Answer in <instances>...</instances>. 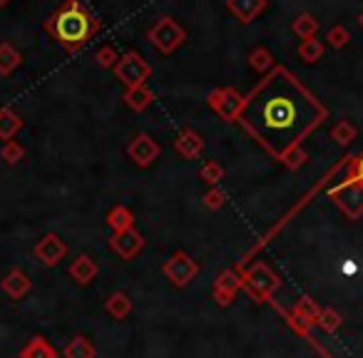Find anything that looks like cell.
<instances>
[{
  "instance_id": "cell-2",
  "label": "cell",
  "mask_w": 363,
  "mask_h": 358,
  "mask_svg": "<svg viewBox=\"0 0 363 358\" xmlns=\"http://www.w3.org/2000/svg\"><path fill=\"white\" fill-rule=\"evenodd\" d=\"M45 30L65 53L75 55L100 33V20L83 0H65L45 20Z\"/></svg>"
},
{
  "instance_id": "cell-27",
  "label": "cell",
  "mask_w": 363,
  "mask_h": 358,
  "mask_svg": "<svg viewBox=\"0 0 363 358\" xmlns=\"http://www.w3.org/2000/svg\"><path fill=\"white\" fill-rule=\"evenodd\" d=\"M110 227L115 229V232H125V229H132V214L130 209L125 207H117L110 212Z\"/></svg>"
},
{
  "instance_id": "cell-34",
  "label": "cell",
  "mask_w": 363,
  "mask_h": 358,
  "mask_svg": "<svg viewBox=\"0 0 363 358\" xmlns=\"http://www.w3.org/2000/svg\"><path fill=\"white\" fill-rule=\"evenodd\" d=\"M351 179H356V182H361V185H363V155L358 157L356 162H353V177Z\"/></svg>"
},
{
  "instance_id": "cell-4",
  "label": "cell",
  "mask_w": 363,
  "mask_h": 358,
  "mask_svg": "<svg viewBox=\"0 0 363 358\" xmlns=\"http://www.w3.org/2000/svg\"><path fill=\"white\" fill-rule=\"evenodd\" d=\"M149 75H152V67H149L147 60L137 53L119 55L117 65H115V78L125 85V87H140V85H144V80H147Z\"/></svg>"
},
{
  "instance_id": "cell-15",
  "label": "cell",
  "mask_w": 363,
  "mask_h": 358,
  "mask_svg": "<svg viewBox=\"0 0 363 358\" xmlns=\"http://www.w3.org/2000/svg\"><path fill=\"white\" fill-rule=\"evenodd\" d=\"M20 127H23V119L12 112L10 108L0 110V139L10 142V139L20 132Z\"/></svg>"
},
{
  "instance_id": "cell-18",
  "label": "cell",
  "mask_w": 363,
  "mask_h": 358,
  "mask_svg": "<svg viewBox=\"0 0 363 358\" xmlns=\"http://www.w3.org/2000/svg\"><path fill=\"white\" fill-rule=\"evenodd\" d=\"M70 274L75 276L80 284H90V281L95 279V274H97V264L92 262L87 254H83V257L75 259V264L70 266Z\"/></svg>"
},
{
  "instance_id": "cell-19",
  "label": "cell",
  "mask_w": 363,
  "mask_h": 358,
  "mask_svg": "<svg viewBox=\"0 0 363 358\" xmlns=\"http://www.w3.org/2000/svg\"><path fill=\"white\" fill-rule=\"evenodd\" d=\"M3 289H6L8 293H10L12 298H20L23 293H28V289H30V281H28V276L23 274V271H10V274L3 279Z\"/></svg>"
},
{
  "instance_id": "cell-10",
  "label": "cell",
  "mask_w": 363,
  "mask_h": 358,
  "mask_svg": "<svg viewBox=\"0 0 363 358\" xmlns=\"http://www.w3.org/2000/svg\"><path fill=\"white\" fill-rule=\"evenodd\" d=\"M226 10L242 25H249L267 10V0H226Z\"/></svg>"
},
{
  "instance_id": "cell-8",
  "label": "cell",
  "mask_w": 363,
  "mask_h": 358,
  "mask_svg": "<svg viewBox=\"0 0 363 358\" xmlns=\"http://www.w3.org/2000/svg\"><path fill=\"white\" fill-rule=\"evenodd\" d=\"M127 152H130L135 164H140V167H149V164L160 157V144L149 137V135H137V137L130 142Z\"/></svg>"
},
{
  "instance_id": "cell-1",
  "label": "cell",
  "mask_w": 363,
  "mask_h": 358,
  "mask_svg": "<svg viewBox=\"0 0 363 358\" xmlns=\"http://www.w3.org/2000/svg\"><path fill=\"white\" fill-rule=\"evenodd\" d=\"M328 110L284 65L264 75L244 97L239 125L249 132L269 155L289 169L304 164L301 142L326 119Z\"/></svg>"
},
{
  "instance_id": "cell-7",
  "label": "cell",
  "mask_w": 363,
  "mask_h": 358,
  "mask_svg": "<svg viewBox=\"0 0 363 358\" xmlns=\"http://www.w3.org/2000/svg\"><path fill=\"white\" fill-rule=\"evenodd\" d=\"M164 274H167L177 287H185V284H189V281L194 279L196 264L187 257L185 251H177V254L164 264Z\"/></svg>"
},
{
  "instance_id": "cell-9",
  "label": "cell",
  "mask_w": 363,
  "mask_h": 358,
  "mask_svg": "<svg viewBox=\"0 0 363 358\" xmlns=\"http://www.w3.org/2000/svg\"><path fill=\"white\" fill-rule=\"evenodd\" d=\"M246 284H249L256 296H269V293L279 287V279L271 274V268H269L267 264H256V266L249 268V274H246Z\"/></svg>"
},
{
  "instance_id": "cell-20",
  "label": "cell",
  "mask_w": 363,
  "mask_h": 358,
  "mask_svg": "<svg viewBox=\"0 0 363 358\" xmlns=\"http://www.w3.org/2000/svg\"><path fill=\"white\" fill-rule=\"evenodd\" d=\"M20 62H23V55L10 42H0V75H10Z\"/></svg>"
},
{
  "instance_id": "cell-26",
  "label": "cell",
  "mask_w": 363,
  "mask_h": 358,
  "mask_svg": "<svg viewBox=\"0 0 363 358\" xmlns=\"http://www.w3.org/2000/svg\"><path fill=\"white\" fill-rule=\"evenodd\" d=\"M348 40H351V33H348V28H346V25H334V28H328L326 42L334 50L346 48V45H348Z\"/></svg>"
},
{
  "instance_id": "cell-25",
  "label": "cell",
  "mask_w": 363,
  "mask_h": 358,
  "mask_svg": "<svg viewBox=\"0 0 363 358\" xmlns=\"http://www.w3.org/2000/svg\"><path fill=\"white\" fill-rule=\"evenodd\" d=\"M331 139L339 142L341 147H346V144H351L353 139H356V127H353L348 119H341V122L334 125V130H331Z\"/></svg>"
},
{
  "instance_id": "cell-36",
  "label": "cell",
  "mask_w": 363,
  "mask_h": 358,
  "mask_svg": "<svg viewBox=\"0 0 363 358\" xmlns=\"http://www.w3.org/2000/svg\"><path fill=\"white\" fill-rule=\"evenodd\" d=\"M8 6V0H0V8H6Z\"/></svg>"
},
{
  "instance_id": "cell-33",
  "label": "cell",
  "mask_w": 363,
  "mask_h": 358,
  "mask_svg": "<svg viewBox=\"0 0 363 358\" xmlns=\"http://www.w3.org/2000/svg\"><path fill=\"white\" fill-rule=\"evenodd\" d=\"M204 199H207V207L209 209H217V207H221V204H224V194H221V191H209Z\"/></svg>"
},
{
  "instance_id": "cell-16",
  "label": "cell",
  "mask_w": 363,
  "mask_h": 358,
  "mask_svg": "<svg viewBox=\"0 0 363 358\" xmlns=\"http://www.w3.org/2000/svg\"><path fill=\"white\" fill-rule=\"evenodd\" d=\"M292 30L294 35L301 37V40H311V37H316V33H319V20H316L311 12H301V15L294 18Z\"/></svg>"
},
{
  "instance_id": "cell-31",
  "label": "cell",
  "mask_w": 363,
  "mask_h": 358,
  "mask_svg": "<svg viewBox=\"0 0 363 358\" xmlns=\"http://www.w3.org/2000/svg\"><path fill=\"white\" fill-rule=\"evenodd\" d=\"M316 323H319L321 328H326V331H334V328L341 326V316L334 309H323L321 314H319V321Z\"/></svg>"
},
{
  "instance_id": "cell-11",
  "label": "cell",
  "mask_w": 363,
  "mask_h": 358,
  "mask_svg": "<svg viewBox=\"0 0 363 358\" xmlns=\"http://www.w3.org/2000/svg\"><path fill=\"white\" fill-rule=\"evenodd\" d=\"M144 246V239L137 229H125V232H115V239H112V249L117 251L122 259H132L135 254H140Z\"/></svg>"
},
{
  "instance_id": "cell-13",
  "label": "cell",
  "mask_w": 363,
  "mask_h": 358,
  "mask_svg": "<svg viewBox=\"0 0 363 358\" xmlns=\"http://www.w3.org/2000/svg\"><path fill=\"white\" fill-rule=\"evenodd\" d=\"M174 149H177L185 160H194V157L202 155L204 142L194 130H182L177 135V139H174Z\"/></svg>"
},
{
  "instance_id": "cell-14",
  "label": "cell",
  "mask_w": 363,
  "mask_h": 358,
  "mask_svg": "<svg viewBox=\"0 0 363 358\" xmlns=\"http://www.w3.org/2000/svg\"><path fill=\"white\" fill-rule=\"evenodd\" d=\"M122 100H125V105L130 110L142 112V110H147L149 105H152L155 95H152V90H149L147 85H140V87H127L125 95H122Z\"/></svg>"
},
{
  "instance_id": "cell-32",
  "label": "cell",
  "mask_w": 363,
  "mask_h": 358,
  "mask_svg": "<svg viewBox=\"0 0 363 358\" xmlns=\"http://www.w3.org/2000/svg\"><path fill=\"white\" fill-rule=\"evenodd\" d=\"M221 177H224V169H221L217 162H207V164L202 167V179L207 182V185H217Z\"/></svg>"
},
{
  "instance_id": "cell-21",
  "label": "cell",
  "mask_w": 363,
  "mask_h": 358,
  "mask_svg": "<svg viewBox=\"0 0 363 358\" xmlns=\"http://www.w3.org/2000/svg\"><path fill=\"white\" fill-rule=\"evenodd\" d=\"M249 65L254 67L256 72H262V75H269V72L274 70L276 62L274 58H271V53H269L267 48H256L254 53L249 55Z\"/></svg>"
},
{
  "instance_id": "cell-3",
  "label": "cell",
  "mask_w": 363,
  "mask_h": 358,
  "mask_svg": "<svg viewBox=\"0 0 363 358\" xmlns=\"http://www.w3.org/2000/svg\"><path fill=\"white\" fill-rule=\"evenodd\" d=\"M147 40L160 50L162 55H169L174 53L177 48H182L187 40V30L177 23L174 18L164 15V18L157 20L152 28L147 30Z\"/></svg>"
},
{
  "instance_id": "cell-29",
  "label": "cell",
  "mask_w": 363,
  "mask_h": 358,
  "mask_svg": "<svg viewBox=\"0 0 363 358\" xmlns=\"http://www.w3.org/2000/svg\"><path fill=\"white\" fill-rule=\"evenodd\" d=\"M0 157L8 162V164H18L20 160L25 157V149L20 147L15 139H10V142H6L3 144V149H0Z\"/></svg>"
},
{
  "instance_id": "cell-24",
  "label": "cell",
  "mask_w": 363,
  "mask_h": 358,
  "mask_svg": "<svg viewBox=\"0 0 363 358\" xmlns=\"http://www.w3.org/2000/svg\"><path fill=\"white\" fill-rule=\"evenodd\" d=\"M20 358H55V351L48 346L45 339H33L28 346L20 351Z\"/></svg>"
},
{
  "instance_id": "cell-30",
  "label": "cell",
  "mask_w": 363,
  "mask_h": 358,
  "mask_svg": "<svg viewBox=\"0 0 363 358\" xmlns=\"http://www.w3.org/2000/svg\"><path fill=\"white\" fill-rule=\"evenodd\" d=\"M95 60H97V65H100V67H115V65H117L119 55L115 53V48L105 45V48H100L95 53Z\"/></svg>"
},
{
  "instance_id": "cell-17",
  "label": "cell",
  "mask_w": 363,
  "mask_h": 358,
  "mask_svg": "<svg viewBox=\"0 0 363 358\" xmlns=\"http://www.w3.org/2000/svg\"><path fill=\"white\" fill-rule=\"evenodd\" d=\"M237 289H239L237 274H234V271H224L221 279H217V284H214V293H217V298H219V304H229L232 296L237 293Z\"/></svg>"
},
{
  "instance_id": "cell-28",
  "label": "cell",
  "mask_w": 363,
  "mask_h": 358,
  "mask_svg": "<svg viewBox=\"0 0 363 358\" xmlns=\"http://www.w3.org/2000/svg\"><path fill=\"white\" fill-rule=\"evenodd\" d=\"M130 298L125 293H115V296L108 298V311L112 314L115 318H125L130 314Z\"/></svg>"
},
{
  "instance_id": "cell-23",
  "label": "cell",
  "mask_w": 363,
  "mask_h": 358,
  "mask_svg": "<svg viewBox=\"0 0 363 358\" xmlns=\"http://www.w3.org/2000/svg\"><path fill=\"white\" fill-rule=\"evenodd\" d=\"M92 356H95V346L85 336L72 339L65 348V358H92Z\"/></svg>"
},
{
  "instance_id": "cell-5",
  "label": "cell",
  "mask_w": 363,
  "mask_h": 358,
  "mask_svg": "<svg viewBox=\"0 0 363 358\" xmlns=\"http://www.w3.org/2000/svg\"><path fill=\"white\" fill-rule=\"evenodd\" d=\"M331 199L346 212L348 219H358L363 214V185L356 179H346L344 185L331 189Z\"/></svg>"
},
{
  "instance_id": "cell-22",
  "label": "cell",
  "mask_w": 363,
  "mask_h": 358,
  "mask_svg": "<svg viewBox=\"0 0 363 358\" xmlns=\"http://www.w3.org/2000/svg\"><path fill=\"white\" fill-rule=\"evenodd\" d=\"M321 55H323V42L316 40V37H311V40H301V45H298V58L304 60V62H309V65L319 62Z\"/></svg>"
},
{
  "instance_id": "cell-6",
  "label": "cell",
  "mask_w": 363,
  "mask_h": 358,
  "mask_svg": "<svg viewBox=\"0 0 363 358\" xmlns=\"http://www.w3.org/2000/svg\"><path fill=\"white\" fill-rule=\"evenodd\" d=\"M209 108L214 110L224 122H237L242 108H244V97L239 95L234 87H221L209 95Z\"/></svg>"
},
{
  "instance_id": "cell-12",
  "label": "cell",
  "mask_w": 363,
  "mask_h": 358,
  "mask_svg": "<svg viewBox=\"0 0 363 358\" xmlns=\"http://www.w3.org/2000/svg\"><path fill=\"white\" fill-rule=\"evenodd\" d=\"M35 254L42 259V264L55 266V264L67 254V246L58 234H45V237L40 239V244L35 246Z\"/></svg>"
},
{
  "instance_id": "cell-35",
  "label": "cell",
  "mask_w": 363,
  "mask_h": 358,
  "mask_svg": "<svg viewBox=\"0 0 363 358\" xmlns=\"http://www.w3.org/2000/svg\"><path fill=\"white\" fill-rule=\"evenodd\" d=\"M358 25H361V28H363V12H361V15H358Z\"/></svg>"
}]
</instances>
